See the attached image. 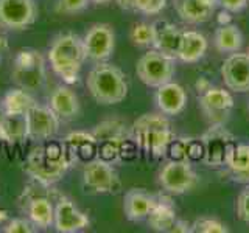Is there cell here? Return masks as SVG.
<instances>
[{"label": "cell", "instance_id": "6da1fadb", "mask_svg": "<svg viewBox=\"0 0 249 233\" xmlns=\"http://www.w3.org/2000/svg\"><path fill=\"white\" fill-rule=\"evenodd\" d=\"M50 145L45 148H36L30 152L25 162V173L35 182L52 186L66 176L73 163V151L69 145Z\"/></svg>", "mask_w": 249, "mask_h": 233}, {"label": "cell", "instance_id": "7a4b0ae2", "mask_svg": "<svg viewBox=\"0 0 249 233\" xmlns=\"http://www.w3.org/2000/svg\"><path fill=\"white\" fill-rule=\"evenodd\" d=\"M47 58H49L53 72L66 84L78 83L86 61L83 39L72 33L56 36L50 45Z\"/></svg>", "mask_w": 249, "mask_h": 233}, {"label": "cell", "instance_id": "3957f363", "mask_svg": "<svg viewBox=\"0 0 249 233\" xmlns=\"http://www.w3.org/2000/svg\"><path fill=\"white\" fill-rule=\"evenodd\" d=\"M129 137L136 143L137 150H142L154 157H162L167 148L175 138L168 118L160 114H145L132 123Z\"/></svg>", "mask_w": 249, "mask_h": 233}, {"label": "cell", "instance_id": "277c9868", "mask_svg": "<svg viewBox=\"0 0 249 233\" xmlns=\"http://www.w3.org/2000/svg\"><path fill=\"white\" fill-rule=\"evenodd\" d=\"M86 85L92 98L98 104L111 106L119 104L128 95L126 75L114 64L97 62L86 78Z\"/></svg>", "mask_w": 249, "mask_h": 233}, {"label": "cell", "instance_id": "5b68a950", "mask_svg": "<svg viewBox=\"0 0 249 233\" xmlns=\"http://www.w3.org/2000/svg\"><path fill=\"white\" fill-rule=\"evenodd\" d=\"M13 81L28 92L39 90L45 83V59L35 49L19 50L13 62Z\"/></svg>", "mask_w": 249, "mask_h": 233}, {"label": "cell", "instance_id": "8992f818", "mask_svg": "<svg viewBox=\"0 0 249 233\" xmlns=\"http://www.w3.org/2000/svg\"><path fill=\"white\" fill-rule=\"evenodd\" d=\"M47 185L35 182L23 190L19 198V205L23 215L33 222L37 229H49L53 225L54 217V204L49 193H44Z\"/></svg>", "mask_w": 249, "mask_h": 233}, {"label": "cell", "instance_id": "52a82bcc", "mask_svg": "<svg viewBox=\"0 0 249 233\" xmlns=\"http://www.w3.org/2000/svg\"><path fill=\"white\" fill-rule=\"evenodd\" d=\"M204 155L202 163L210 168H220L226 165V160L237 146V140L224 128V124H212L201 137Z\"/></svg>", "mask_w": 249, "mask_h": 233}, {"label": "cell", "instance_id": "ba28073f", "mask_svg": "<svg viewBox=\"0 0 249 233\" xmlns=\"http://www.w3.org/2000/svg\"><path fill=\"white\" fill-rule=\"evenodd\" d=\"M137 78L148 87H156L171 81L175 75V59L158 50H150L139 58L136 64Z\"/></svg>", "mask_w": 249, "mask_h": 233}, {"label": "cell", "instance_id": "9c48e42d", "mask_svg": "<svg viewBox=\"0 0 249 233\" xmlns=\"http://www.w3.org/2000/svg\"><path fill=\"white\" fill-rule=\"evenodd\" d=\"M83 185L88 193L93 194H117L120 191V179L112 163L95 159L90 160L83 168Z\"/></svg>", "mask_w": 249, "mask_h": 233}, {"label": "cell", "instance_id": "30bf717a", "mask_svg": "<svg viewBox=\"0 0 249 233\" xmlns=\"http://www.w3.org/2000/svg\"><path fill=\"white\" fill-rule=\"evenodd\" d=\"M159 183L170 194H184L196 188L199 177L189 160H170L159 171Z\"/></svg>", "mask_w": 249, "mask_h": 233}, {"label": "cell", "instance_id": "8fae6325", "mask_svg": "<svg viewBox=\"0 0 249 233\" xmlns=\"http://www.w3.org/2000/svg\"><path fill=\"white\" fill-rule=\"evenodd\" d=\"M83 39L86 59L93 62H105L112 56L115 50V33L114 28L107 23H95L92 25Z\"/></svg>", "mask_w": 249, "mask_h": 233}, {"label": "cell", "instance_id": "7c38bea8", "mask_svg": "<svg viewBox=\"0 0 249 233\" xmlns=\"http://www.w3.org/2000/svg\"><path fill=\"white\" fill-rule=\"evenodd\" d=\"M37 19V6L33 0H0V28L25 30Z\"/></svg>", "mask_w": 249, "mask_h": 233}, {"label": "cell", "instance_id": "4fadbf2b", "mask_svg": "<svg viewBox=\"0 0 249 233\" xmlns=\"http://www.w3.org/2000/svg\"><path fill=\"white\" fill-rule=\"evenodd\" d=\"M27 121V137L35 142H45L56 135L59 131L61 118L54 114L50 106L35 104L25 114Z\"/></svg>", "mask_w": 249, "mask_h": 233}, {"label": "cell", "instance_id": "5bb4252c", "mask_svg": "<svg viewBox=\"0 0 249 233\" xmlns=\"http://www.w3.org/2000/svg\"><path fill=\"white\" fill-rule=\"evenodd\" d=\"M199 106L212 124H224L231 116L233 98L223 87H210L199 95Z\"/></svg>", "mask_w": 249, "mask_h": 233}, {"label": "cell", "instance_id": "9a60e30c", "mask_svg": "<svg viewBox=\"0 0 249 233\" xmlns=\"http://www.w3.org/2000/svg\"><path fill=\"white\" fill-rule=\"evenodd\" d=\"M53 227L59 233L83 232L90 227V219L70 199L59 198L54 204Z\"/></svg>", "mask_w": 249, "mask_h": 233}, {"label": "cell", "instance_id": "2e32d148", "mask_svg": "<svg viewBox=\"0 0 249 233\" xmlns=\"http://www.w3.org/2000/svg\"><path fill=\"white\" fill-rule=\"evenodd\" d=\"M221 78L224 85L232 92H249V54L231 53L221 66Z\"/></svg>", "mask_w": 249, "mask_h": 233}, {"label": "cell", "instance_id": "e0dca14e", "mask_svg": "<svg viewBox=\"0 0 249 233\" xmlns=\"http://www.w3.org/2000/svg\"><path fill=\"white\" fill-rule=\"evenodd\" d=\"M154 27V50L160 51L162 54L178 59L179 44H181L182 31L179 30L175 23L168 20H156L153 23Z\"/></svg>", "mask_w": 249, "mask_h": 233}, {"label": "cell", "instance_id": "ac0fdd59", "mask_svg": "<svg viewBox=\"0 0 249 233\" xmlns=\"http://www.w3.org/2000/svg\"><path fill=\"white\" fill-rule=\"evenodd\" d=\"M156 104L163 115L175 116L184 111L187 104V93L181 84L168 81L158 87L156 92Z\"/></svg>", "mask_w": 249, "mask_h": 233}, {"label": "cell", "instance_id": "d6986e66", "mask_svg": "<svg viewBox=\"0 0 249 233\" xmlns=\"http://www.w3.org/2000/svg\"><path fill=\"white\" fill-rule=\"evenodd\" d=\"M158 196H153L143 188H131L123 199V212L128 221L139 222L150 215Z\"/></svg>", "mask_w": 249, "mask_h": 233}, {"label": "cell", "instance_id": "ffe728a7", "mask_svg": "<svg viewBox=\"0 0 249 233\" xmlns=\"http://www.w3.org/2000/svg\"><path fill=\"white\" fill-rule=\"evenodd\" d=\"M49 106L61 120H73L80 115V100L76 93L66 85H58L50 93Z\"/></svg>", "mask_w": 249, "mask_h": 233}, {"label": "cell", "instance_id": "44dd1931", "mask_svg": "<svg viewBox=\"0 0 249 233\" xmlns=\"http://www.w3.org/2000/svg\"><path fill=\"white\" fill-rule=\"evenodd\" d=\"M207 49L209 42L204 34L195 30H185L182 31L181 44H179L178 59L187 62V64H195V62L204 58Z\"/></svg>", "mask_w": 249, "mask_h": 233}, {"label": "cell", "instance_id": "7402d4cb", "mask_svg": "<svg viewBox=\"0 0 249 233\" xmlns=\"http://www.w3.org/2000/svg\"><path fill=\"white\" fill-rule=\"evenodd\" d=\"M176 219H178V216H176L175 204L171 202L170 198H165V196H158L156 205L153 207L150 215L146 216L148 225H150L151 230L165 232V233H170Z\"/></svg>", "mask_w": 249, "mask_h": 233}, {"label": "cell", "instance_id": "603a6c76", "mask_svg": "<svg viewBox=\"0 0 249 233\" xmlns=\"http://www.w3.org/2000/svg\"><path fill=\"white\" fill-rule=\"evenodd\" d=\"M173 8L185 23L198 25L212 19L215 8H210L201 0H173Z\"/></svg>", "mask_w": 249, "mask_h": 233}, {"label": "cell", "instance_id": "cb8c5ba5", "mask_svg": "<svg viewBox=\"0 0 249 233\" xmlns=\"http://www.w3.org/2000/svg\"><path fill=\"white\" fill-rule=\"evenodd\" d=\"M228 174L233 182L237 183H249V145L237 143L233 151L226 160Z\"/></svg>", "mask_w": 249, "mask_h": 233}, {"label": "cell", "instance_id": "d4e9b609", "mask_svg": "<svg viewBox=\"0 0 249 233\" xmlns=\"http://www.w3.org/2000/svg\"><path fill=\"white\" fill-rule=\"evenodd\" d=\"M36 104L31 93L22 87L10 89L0 100V114L8 115H25Z\"/></svg>", "mask_w": 249, "mask_h": 233}, {"label": "cell", "instance_id": "484cf974", "mask_svg": "<svg viewBox=\"0 0 249 233\" xmlns=\"http://www.w3.org/2000/svg\"><path fill=\"white\" fill-rule=\"evenodd\" d=\"M27 137L25 115L0 114V140L6 143H18Z\"/></svg>", "mask_w": 249, "mask_h": 233}, {"label": "cell", "instance_id": "4316f807", "mask_svg": "<svg viewBox=\"0 0 249 233\" xmlns=\"http://www.w3.org/2000/svg\"><path fill=\"white\" fill-rule=\"evenodd\" d=\"M213 45L220 53L240 51L241 45H243V34L233 23L220 25V28H216L213 34Z\"/></svg>", "mask_w": 249, "mask_h": 233}, {"label": "cell", "instance_id": "83f0119b", "mask_svg": "<svg viewBox=\"0 0 249 233\" xmlns=\"http://www.w3.org/2000/svg\"><path fill=\"white\" fill-rule=\"evenodd\" d=\"M131 42L137 47H153L154 44V27L153 23L137 22L129 31Z\"/></svg>", "mask_w": 249, "mask_h": 233}, {"label": "cell", "instance_id": "f1b7e54d", "mask_svg": "<svg viewBox=\"0 0 249 233\" xmlns=\"http://www.w3.org/2000/svg\"><path fill=\"white\" fill-rule=\"evenodd\" d=\"M229 229L213 217L201 216L192 224V233H228Z\"/></svg>", "mask_w": 249, "mask_h": 233}, {"label": "cell", "instance_id": "f546056e", "mask_svg": "<svg viewBox=\"0 0 249 233\" xmlns=\"http://www.w3.org/2000/svg\"><path fill=\"white\" fill-rule=\"evenodd\" d=\"M64 143L69 145L76 152L78 150H83V148H86V146H95L97 140H95V137H93L92 132L75 131V132H70V134L64 138Z\"/></svg>", "mask_w": 249, "mask_h": 233}, {"label": "cell", "instance_id": "4dcf8cb0", "mask_svg": "<svg viewBox=\"0 0 249 233\" xmlns=\"http://www.w3.org/2000/svg\"><path fill=\"white\" fill-rule=\"evenodd\" d=\"M3 232H6V233H35V232H37V227L28 219V217H16V219H11L5 225Z\"/></svg>", "mask_w": 249, "mask_h": 233}, {"label": "cell", "instance_id": "1f68e13d", "mask_svg": "<svg viewBox=\"0 0 249 233\" xmlns=\"http://www.w3.org/2000/svg\"><path fill=\"white\" fill-rule=\"evenodd\" d=\"M168 0H136V11H140L146 16H156L162 13L167 6Z\"/></svg>", "mask_w": 249, "mask_h": 233}, {"label": "cell", "instance_id": "d6a6232c", "mask_svg": "<svg viewBox=\"0 0 249 233\" xmlns=\"http://www.w3.org/2000/svg\"><path fill=\"white\" fill-rule=\"evenodd\" d=\"M90 0H58L56 11L62 14H76L84 11Z\"/></svg>", "mask_w": 249, "mask_h": 233}, {"label": "cell", "instance_id": "836d02e7", "mask_svg": "<svg viewBox=\"0 0 249 233\" xmlns=\"http://www.w3.org/2000/svg\"><path fill=\"white\" fill-rule=\"evenodd\" d=\"M187 140L189 138H173L167 148L170 160H189L187 159Z\"/></svg>", "mask_w": 249, "mask_h": 233}, {"label": "cell", "instance_id": "e575fe53", "mask_svg": "<svg viewBox=\"0 0 249 233\" xmlns=\"http://www.w3.org/2000/svg\"><path fill=\"white\" fill-rule=\"evenodd\" d=\"M237 216L241 222L249 224V183L246 188L238 194L237 199Z\"/></svg>", "mask_w": 249, "mask_h": 233}, {"label": "cell", "instance_id": "d590c367", "mask_svg": "<svg viewBox=\"0 0 249 233\" xmlns=\"http://www.w3.org/2000/svg\"><path fill=\"white\" fill-rule=\"evenodd\" d=\"M218 5L229 13H240L249 5V0H220Z\"/></svg>", "mask_w": 249, "mask_h": 233}, {"label": "cell", "instance_id": "8d00e7d4", "mask_svg": "<svg viewBox=\"0 0 249 233\" xmlns=\"http://www.w3.org/2000/svg\"><path fill=\"white\" fill-rule=\"evenodd\" d=\"M190 232H192V225L182 219H176L175 225L170 230V233H190Z\"/></svg>", "mask_w": 249, "mask_h": 233}, {"label": "cell", "instance_id": "74e56055", "mask_svg": "<svg viewBox=\"0 0 249 233\" xmlns=\"http://www.w3.org/2000/svg\"><path fill=\"white\" fill-rule=\"evenodd\" d=\"M232 13L226 11V10H221L220 13L216 14V22L218 25H228V23H232Z\"/></svg>", "mask_w": 249, "mask_h": 233}, {"label": "cell", "instance_id": "f35d334b", "mask_svg": "<svg viewBox=\"0 0 249 233\" xmlns=\"http://www.w3.org/2000/svg\"><path fill=\"white\" fill-rule=\"evenodd\" d=\"M115 3L119 5L122 10L136 11V0H115Z\"/></svg>", "mask_w": 249, "mask_h": 233}, {"label": "cell", "instance_id": "ab89813d", "mask_svg": "<svg viewBox=\"0 0 249 233\" xmlns=\"http://www.w3.org/2000/svg\"><path fill=\"white\" fill-rule=\"evenodd\" d=\"M195 87H196V90L199 93H204L207 89H210L212 85H210V83L206 80V78H199V80L196 81V84H195Z\"/></svg>", "mask_w": 249, "mask_h": 233}, {"label": "cell", "instance_id": "60d3db41", "mask_svg": "<svg viewBox=\"0 0 249 233\" xmlns=\"http://www.w3.org/2000/svg\"><path fill=\"white\" fill-rule=\"evenodd\" d=\"M8 49V41H6V36L3 33H0V59H2V54L6 51Z\"/></svg>", "mask_w": 249, "mask_h": 233}, {"label": "cell", "instance_id": "b9f144b4", "mask_svg": "<svg viewBox=\"0 0 249 233\" xmlns=\"http://www.w3.org/2000/svg\"><path fill=\"white\" fill-rule=\"evenodd\" d=\"M202 3H206L210 8H216V5L220 3V0H201Z\"/></svg>", "mask_w": 249, "mask_h": 233}, {"label": "cell", "instance_id": "7bdbcfd3", "mask_svg": "<svg viewBox=\"0 0 249 233\" xmlns=\"http://www.w3.org/2000/svg\"><path fill=\"white\" fill-rule=\"evenodd\" d=\"M109 2H111V0H90V3H95V5H106Z\"/></svg>", "mask_w": 249, "mask_h": 233}, {"label": "cell", "instance_id": "ee69618b", "mask_svg": "<svg viewBox=\"0 0 249 233\" xmlns=\"http://www.w3.org/2000/svg\"><path fill=\"white\" fill-rule=\"evenodd\" d=\"M6 217H8L6 212H0V222H2V221H5V219H6Z\"/></svg>", "mask_w": 249, "mask_h": 233}, {"label": "cell", "instance_id": "f6af8a7d", "mask_svg": "<svg viewBox=\"0 0 249 233\" xmlns=\"http://www.w3.org/2000/svg\"><path fill=\"white\" fill-rule=\"evenodd\" d=\"M246 53H248V54H249V49H248V51H246Z\"/></svg>", "mask_w": 249, "mask_h": 233}, {"label": "cell", "instance_id": "bcb514c9", "mask_svg": "<svg viewBox=\"0 0 249 233\" xmlns=\"http://www.w3.org/2000/svg\"><path fill=\"white\" fill-rule=\"evenodd\" d=\"M248 107H249V106H248Z\"/></svg>", "mask_w": 249, "mask_h": 233}]
</instances>
